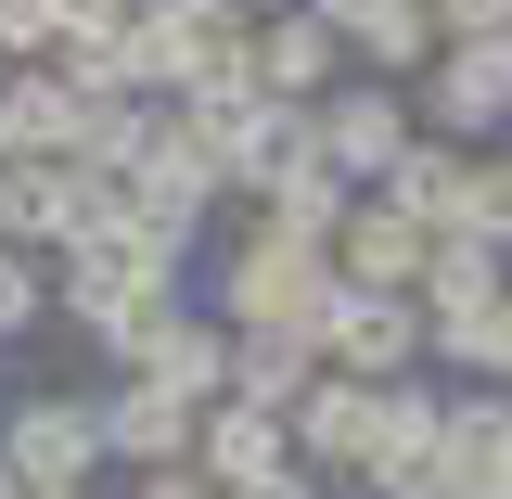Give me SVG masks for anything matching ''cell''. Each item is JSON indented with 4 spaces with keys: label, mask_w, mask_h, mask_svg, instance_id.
<instances>
[{
    "label": "cell",
    "mask_w": 512,
    "mask_h": 499,
    "mask_svg": "<svg viewBox=\"0 0 512 499\" xmlns=\"http://www.w3.org/2000/svg\"><path fill=\"white\" fill-rule=\"evenodd\" d=\"M346 308V282H333V244H295V231H269L256 218L244 244H231V269H218V320L231 333H308Z\"/></svg>",
    "instance_id": "obj_1"
},
{
    "label": "cell",
    "mask_w": 512,
    "mask_h": 499,
    "mask_svg": "<svg viewBox=\"0 0 512 499\" xmlns=\"http://www.w3.org/2000/svg\"><path fill=\"white\" fill-rule=\"evenodd\" d=\"M320 154H333L346 180L384 192L410 154H423V103H410L397 77H359V90H333V103H320Z\"/></svg>",
    "instance_id": "obj_2"
},
{
    "label": "cell",
    "mask_w": 512,
    "mask_h": 499,
    "mask_svg": "<svg viewBox=\"0 0 512 499\" xmlns=\"http://www.w3.org/2000/svg\"><path fill=\"white\" fill-rule=\"evenodd\" d=\"M320 359L359 372V384H410L436 359V308H423V295H346V308L320 320Z\"/></svg>",
    "instance_id": "obj_3"
},
{
    "label": "cell",
    "mask_w": 512,
    "mask_h": 499,
    "mask_svg": "<svg viewBox=\"0 0 512 499\" xmlns=\"http://www.w3.org/2000/svg\"><path fill=\"white\" fill-rule=\"evenodd\" d=\"M423 269H436V231H423L397 192H359L346 231H333V282H346V295H423Z\"/></svg>",
    "instance_id": "obj_4"
},
{
    "label": "cell",
    "mask_w": 512,
    "mask_h": 499,
    "mask_svg": "<svg viewBox=\"0 0 512 499\" xmlns=\"http://www.w3.org/2000/svg\"><path fill=\"white\" fill-rule=\"evenodd\" d=\"M333 52H346V26L320 13V0H295V13H256V103H333Z\"/></svg>",
    "instance_id": "obj_5"
},
{
    "label": "cell",
    "mask_w": 512,
    "mask_h": 499,
    "mask_svg": "<svg viewBox=\"0 0 512 499\" xmlns=\"http://www.w3.org/2000/svg\"><path fill=\"white\" fill-rule=\"evenodd\" d=\"M0 461H13V474H26L39 499H77V474L103 461V397H26Z\"/></svg>",
    "instance_id": "obj_6"
},
{
    "label": "cell",
    "mask_w": 512,
    "mask_h": 499,
    "mask_svg": "<svg viewBox=\"0 0 512 499\" xmlns=\"http://www.w3.org/2000/svg\"><path fill=\"white\" fill-rule=\"evenodd\" d=\"M423 116H436V141H487V128H512V39H448L436 77H423Z\"/></svg>",
    "instance_id": "obj_7"
},
{
    "label": "cell",
    "mask_w": 512,
    "mask_h": 499,
    "mask_svg": "<svg viewBox=\"0 0 512 499\" xmlns=\"http://www.w3.org/2000/svg\"><path fill=\"white\" fill-rule=\"evenodd\" d=\"M90 205H103V180L77 154H26V167H0V244H77Z\"/></svg>",
    "instance_id": "obj_8"
},
{
    "label": "cell",
    "mask_w": 512,
    "mask_h": 499,
    "mask_svg": "<svg viewBox=\"0 0 512 499\" xmlns=\"http://www.w3.org/2000/svg\"><path fill=\"white\" fill-rule=\"evenodd\" d=\"M192 474H205L218 499L269 487V474H295V423H282V410H244V397H218L205 436H192Z\"/></svg>",
    "instance_id": "obj_9"
},
{
    "label": "cell",
    "mask_w": 512,
    "mask_h": 499,
    "mask_svg": "<svg viewBox=\"0 0 512 499\" xmlns=\"http://www.w3.org/2000/svg\"><path fill=\"white\" fill-rule=\"evenodd\" d=\"M192 436H205V410H192L180 384H154V372H128L116 397H103V448H116V461H141V474H180Z\"/></svg>",
    "instance_id": "obj_10"
},
{
    "label": "cell",
    "mask_w": 512,
    "mask_h": 499,
    "mask_svg": "<svg viewBox=\"0 0 512 499\" xmlns=\"http://www.w3.org/2000/svg\"><path fill=\"white\" fill-rule=\"evenodd\" d=\"M295 448H308L320 474H372V448H384V384L320 372L308 397H295Z\"/></svg>",
    "instance_id": "obj_11"
},
{
    "label": "cell",
    "mask_w": 512,
    "mask_h": 499,
    "mask_svg": "<svg viewBox=\"0 0 512 499\" xmlns=\"http://www.w3.org/2000/svg\"><path fill=\"white\" fill-rule=\"evenodd\" d=\"M128 192H141V218H167V231L192 244V218L231 192V167H218V154H205L180 116H154V154H141V180H128Z\"/></svg>",
    "instance_id": "obj_12"
},
{
    "label": "cell",
    "mask_w": 512,
    "mask_h": 499,
    "mask_svg": "<svg viewBox=\"0 0 512 499\" xmlns=\"http://www.w3.org/2000/svg\"><path fill=\"white\" fill-rule=\"evenodd\" d=\"M436 487L448 499H512V397H461V410H448Z\"/></svg>",
    "instance_id": "obj_13"
},
{
    "label": "cell",
    "mask_w": 512,
    "mask_h": 499,
    "mask_svg": "<svg viewBox=\"0 0 512 499\" xmlns=\"http://www.w3.org/2000/svg\"><path fill=\"white\" fill-rule=\"evenodd\" d=\"M333 26H346V52L384 64V77H436V52H448L436 0H359V13H333Z\"/></svg>",
    "instance_id": "obj_14"
},
{
    "label": "cell",
    "mask_w": 512,
    "mask_h": 499,
    "mask_svg": "<svg viewBox=\"0 0 512 499\" xmlns=\"http://www.w3.org/2000/svg\"><path fill=\"white\" fill-rule=\"evenodd\" d=\"M512 282H500V231H448L436 269H423V308H436V333H461L474 308H500Z\"/></svg>",
    "instance_id": "obj_15"
},
{
    "label": "cell",
    "mask_w": 512,
    "mask_h": 499,
    "mask_svg": "<svg viewBox=\"0 0 512 499\" xmlns=\"http://www.w3.org/2000/svg\"><path fill=\"white\" fill-rule=\"evenodd\" d=\"M384 192H397V205H410L436 244H448V231H474V154H461V141H423V154H410Z\"/></svg>",
    "instance_id": "obj_16"
},
{
    "label": "cell",
    "mask_w": 512,
    "mask_h": 499,
    "mask_svg": "<svg viewBox=\"0 0 512 499\" xmlns=\"http://www.w3.org/2000/svg\"><path fill=\"white\" fill-rule=\"evenodd\" d=\"M308 384H320V346H308V333H244V346H231V397H244V410H282V423H295Z\"/></svg>",
    "instance_id": "obj_17"
},
{
    "label": "cell",
    "mask_w": 512,
    "mask_h": 499,
    "mask_svg": "<svg viewBox=\"0 0 512 499\" xmlns=\"http://www.w3.org/2000/svg\"><path fill=\"white\" fill-rule=\"evenodd\" d=\"M0 103H13V141L26 154H77V116H90L77 77H0Z\"/></svg>",
    "instance_id": "obj_18"
},
{
    "label": "cell",
    "mask_w": 512,
    "mask_h": 499,
    "mask_svg": "<svg viewBox=\"0 0 512 499\" xmlns=\"http://www.w3.org/2000/svg\"><path fill=\"white\" fill-rule=\"evenodd\" d=\"M436 346H448V359H474V372H487V384L512 397V295H500V308H474L461 333H436Z\"/></svg>",
    "instance_id": "obj_19"
},
{
    "label": "cell",
    "mask_w": 512,
    "mask_h": 499,
    "mask_svg": "<svg viewBox=\"0 0 512 499\" xmlns=\"http://www.w3.org/2000/svg\"><path fill=\"white\" fill-rule=\"evenodd\" d=\"M39 320V269H26V244H0V333H26Z\"/></svg>",
    "instance_id": "obj_20"
},
{
    "label": "cell",
    "mask_w": 512,
    "mask_h": 499,
    "mask_svg": "<svg viewBox=\"0 0 512 499\" xmlns=\"http://www.w3.org/2000/svg\"><path fill=\"white\" fill-rule=\"evenodd\" d=\"M448 39H512V0H436Z\"/></svg>",
    "instance_id": "obj_21"
},
{
    "label": "cell",
    "mask_w": 512,
    "mask_h": 499,
    "mask_svg": "<svg viewBox=\"0 0 512 499\" xmlns=\"http://www.w3.org/2000/svg\"><path fill=\"white\" fill-rule=\"evenodd\" d=\"M141 499H218V487H205V474H154Z\"/></svg>",
    "instance_id": "obj_22"
},
{
    "label": "cell",
    "mask_w": 512,
    "mask_h": 499,
    "mask_svg": "<svg viewBox=\"0 0 512 499\" xmlns=\"http://www.w3.org/2000/svg\"><path fill=\"white\" fill-rule=\"evenodd\" d=\"M244 499H320V487H308V474H269V487H244Z\"/></svg>",
    "instance_id": "obj_23"
},
{
    "label": "cell",
    "mask_w": 512,
    "mask_h": 499,
    "mask_svg": "<svg viewBox=\"0 0 512 499\" xmlns=\"http://www.w3.org/2000/svg\"><path fill=\"white\" fill-rule=\"evenodd\" d=\"M0 167H26V141H13V103H0Z\"/></svg>",
    "instance_id": "obj_24"
},
{
    "label": "cell",
    "mask_w": 512,
    "mask_h": 499,
    "mask_svg": "<svg viewBox=\"0 0 512 499\" xmlns=\"http://www.w3.org/2000/svg\"><path fill=\"white\" fill-rule=\"evenodd\" d=\"M231 13H244V26H256V13H295V0H231Z\"/></svg>",
    "instance_id": "obj_25"
},
{
    "label": "cell",
    "mask_w": 512,
    "mask_h": 499,
    "mask_svg": "<svg viewBox=\"0 0 512 499\" xmlns=\"http://www.w3.org/2000/svg\"><path fill=\"white\" fill-rule=\"evenodd\" d=\"M0 499H39V487H26V474H13V461H0Z\"/></svg>",
    "instance_id": "obj_26"
},
{
    "label": "cell",
    "mask_w": 512,
    "mask_h": 499,
    "mask_svg": "<svg viewBox=\"0 0 512 499\" xmlns=\"http://www.w3.org/2000/svg\"><path fill=\"white\" fill-rule=\"evenodd\" d=\"M39 13H64V0H39Z\"/></svg>",
    "instance_id": "obj_27"
},
{
    "label": "cell",
    "mask_w": 512,
    "mask_h": 499,
    "mask_svg": "<svg viewBox=\"0 0 512 499\" xmlns=\"http://www.w3.org/2000/svg\"><path fill=\"white\" fill-rule=\"evenodd\" d=\"M500 141H512V128H500Z\"/></svg>",
    "instance_id": "obj_28"
}]
</instances>
